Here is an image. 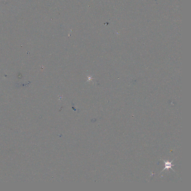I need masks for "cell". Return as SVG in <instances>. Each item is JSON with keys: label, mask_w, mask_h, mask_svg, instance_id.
I'll use <instances>...</instances> for the list:
<instances>
[{"label": "cell", "mask_w": 191, "mask_h": 191, "mask_svg": "<svg viewBox=\"0 0 191 191\" xmlns=\"http://www.w3.org/2000/svg\"><path fill=\"white\" fill-rule=\"evenodd\" d=\"M174 159L173 160H172V161H171V162H169L168 160H167V161H166V160H164L162 159V160H163V162L165 163V167L163 169V170L161 171V172H163V171L164 170H166V169H167V170H168V169H169V168H171V169H172V170H173L174 171V170L173 169V168H172V167H171L172 166H174L175 165H172V164H171L172 162L174 160Z\"/></svg>", "instance_id": "obj_1"}]
</instances>
